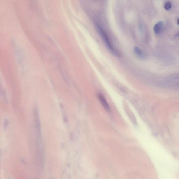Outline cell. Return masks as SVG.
<instances>
[{
  "instance_id": "cell-3",
  "label": "cell",
  "mask_w": 179,
  "mask_h": 179,
  "mask_svg": "<svg viewBox=\"0 0 179 179\" xmlns=\"http://www.w3.org/2000/svg\"><path fill=\"white\" fill-rule=\"evenodd\" d=\"M100 103L101 104L103 108L106 109L107 112L110 111V107L107 103L106 98H104V96L101 94H99L98 96Z\"/></svg>"
},
{
  "instance_id": "cell-2",
  "label": "cell",
  "mask_w": 179,
  "mask_h": 179,
  "mask_svg": "<svg viewBox=\"0 0 179 179\" xmlns=\"http://www.w3.org/2000/svg\"><path fill=\"white\" fill-rule=\"evenodd\" d=\"M165 85L171 88H179V76L168 80L165 82Z\"/></svg>"
},
{
  "instance_id": "cell-5",
  "label": "cell",
  "mask_w": 179,
  "mask_h": 179,
  "mask_svg": "<svg viewBox=\"0 0 179 179\" xmlns=\"http://www.w3.org/2000/svg\"><path fill=\"white\" fill-rule=\"evenodd\" d=\"M134 53L138 58L141 59H144L145 58V54L140 49L137 47H135L134 48Z\"/></svg>"
},
{
  "instance_id": "cell-6",
  "label": "cell",
  "mask_w": 179,
  "mask_h": 179,
  "mask_svg": "<svg viewBox=\"0 0 179 179\" xmlns=\"http://www.w3.org/2000/svg\"><path fill=\"white\" fill-rule=\"evenodd\" d=\"M172 3L170 1L165 2L164 4V8L165 10L168 11L171 10L172 7Z\"/></svg>"
},
{
  "instance_id": "cell-7",
  "label": "cell",
  "mask_w": 179,
  "mask_h": 179,
  "mask_svg": "<svg viewBox=\"0 0 179 179\" xmlns=\"http://www.w3.org/2000/svg\"><path fill=\"white\" fill-rule=\"evenodd\" d=\"M8 125V121L7 120H6L4 122V128H6Z\"/></svg>"
},
{
  "instance_id": "cell-8",
  "label": "cell",
  "mask_w": 179,
  "mask_h": 179,
  "mask_svg": "<svg viewBox=\"0 0 179 179\" xmlns=\"http://www.w3.org/2000/svg\"><path fill=\"white\" fill-rule=\"evenodd\" d=\"M175 37H179V32L176 34L175 35Z\"/></svg>"
},
{
  "instance_id": "cell-9",
  "label": "cell",
  "mask_w": 179,
  "mask_h": 179,
  "mask_svg": "<svg viewBox=\"0 0 179 179\" xmlns=\"http://www.w3.org/2000/svg\"><path fill=\"white\" fill-rule=\"evenodd\" d=\"M177 23L178 25H179V18L177 20Z\"/></svg>"
},
{
  "instance_id": "cell-1",
  "label": "cell",
  "mask_w": 179,
  "mask_h": 179,
  "mask_svg": "<svg viewBox=\"0 0 179 179\" xmlns=\"http://www.w3.org/2000/svg\"><path fill=\"white\" fill-rule=\"evenodd\" d=\"M96 27L98 32H99L101 36V37H102L104 42L106 43V46L107 48H108L109 50L110 51V52L112 54L115 56L116 57H120V55L119 53L114 48V47L112 45L108 37H107L106 33H105L99 24H96Z\"/></svg>"
},
{
  "instance_id": "cell-4",
  "label": "cell",
  "mask_w": 179,
  "mask_h": 179,
  "mask_svg": "<svg viewBox=\"0 0 179 179\" xmlns=\"http://www.w3.org/2000/svg\"><path fill=\"white\" fill-rule=\"evenodd\" d=\"M164 27V23L162 21H159L154 27V31L156 34H159L162 32Z\"/></svg>"
}]
</instances>
